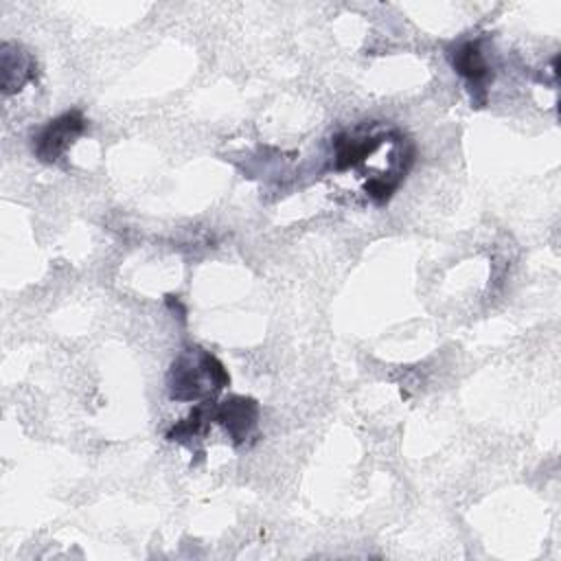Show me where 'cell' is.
Listing matches in <instances>:
<instances>
[{
  "label": "cell",
  "instance_id": "cell-1",
  "mask_svg": "<svg viewBox=\"0 0 561 561\" xmlns=\"http://www.w3.org/2000/svg\"><path fill=\"white\" fill-rule=\"evenodd\" d=\"M230 386L226 366L206 348L188 346L171 362L167 373V390L173 401L202 403L217 399V394Z\"/></svg>",
  "mask_w": 561,
  "mask_h": 561
},
{
  "label": "cell",
  "instance_id": "cell-2",
  "mask_svg": "<svg viewBox=\"0 0 561 561\" xmlns=\"http://www.w3.org/2000/svg\"><path fill=\"white\" fill-rule=\"evenodd\" d=\"M447 59L454 72H458L465 79L471 92V103L476 107H482L486 103L489 85L493 83V66L484 50V37H473V39H462L458 44H451L447 48Z\"/></svg>",
  "mask_w": 561,
  "mask_h": 561
},
{
  "label": "cell",
  "instance_id": "cell-3",
  "mask_svg": "<svg viewBox=\"0 0 561 561\" xmlns=\"http://www.w3.org/2000/svg\"><path fill=\"white\" fill-rule=\"evenodd\" d=\"M85 129L88 118L77 107L50 118L31 136L33 156L44 164H57L75 145V140L85 134Z\"/></svg>",
  "mask_w": 561,
  "mask_h": 561
},
{
  "label": "cell",
  "instance_id": "cell-4",
  "mask_svg": "<svg viewBox=\"0 0 561 561\" xmlns=\"http://www.w3.org/2000/svg\"><path fill=\"white\" fill-rule=\"evenodd\" d=\"M213 423H219L232 445H243L256 430L259 403L252 397L230 394L213 401Z\"/></svg>",
  "mask_w": 561,
  "mask_h": 561
},
{
  "label": "cell",
  "instance_id": "cell-5",
  "mask_svg": "<svg viewBox=\"0 0 561 561\" xmlns=\"http://www.w3.org/2000/svg\"><path fill=\"white\" fill-rule=\"evenodd\" d=\"M0 70H2V94L11 96L26 83L37 79V61L31 50L15 42H2L0 46Z\"/></svg>",
  "mask_w": 561,
  "mask_h": 561
},
{
  "label": "cell",
  "instance_id": "cell-6",
  "mask_svg": "<svg viewBox=\"0 0 561 561\" xmlns=\"http://www.w3.org/2000/svg\"><path fill=\"white\" fill-rule=\"evenodd\" d=\"M213 401L215 399L197 403L188 416H184L182 421L171 425V430L167 432V440H175V443H184V445L193 447V440H199L213 423Z\"/></svg>",
  "mask_w": 561,
  "mask_h": 561
}]
</instances>
